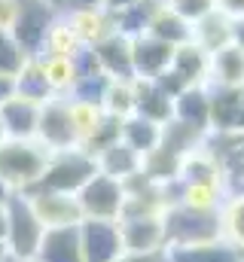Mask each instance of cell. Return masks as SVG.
<instances>
[{"mask_svg": "<svg viewBox=\"0 0 244 262\" xmlns=\"http://www.w3.org/2000/svg\"><path fill=\"white\" fill-rule=\"evenodd\" d=\"M52 149H46L37 137L31 140H3L0 143V183L9 192H28L46 171Z\"/></svg>", "mask_w": 244, "mask_h": 262, "instance_id": "1", "label": "cell"}, {"mask_svg": "<svg viewBox=\"0 0 244 262\" xmlns=\"http://www.w3.org/2000/svg\"><path fill=\"white\" fill-rule=\"evenodd\" d=\"M46 229L40 216L31 207L28 192H9L6 195V235H3V250L12 259H34L40 250Z\"/></svg>", "mask_w": 244, "mask_h": 262, "instance_id": "2", "label": "cell"}, {"mask_svg": "<svg viewBox=\"0 0 244 262\" xmlns=\"http://www.w3.org/2000/svg\"><path fill=\"white\" fill-rule=\"evenodd\" d=\"M95 174H98V162H95L92 152H86L83 146L58 149V152L49 156L46 171H43V177L37 180L34 189L61 192V195H76ZM28 192H31V189H28Z\"/></svg>", "mask_w": 244, "mask_h": 262, "instance_id": "3", "label": "cell"}, {"mask_svg": "<svg viewBox=\"0 0 244 262\" xmlns=\"http://www.w3.org/2000/svg\"><path fill=\"white\" fill-rule=\"evenodd\" d=\"M165 226V250L168 247H192L223 238L220 210H195L186 204H168L162 213Z\"/></svg>", "mask_w": 244, "mask_h": 262, "instance_id": "4", "label": "cell"}, {"mask_svg": "<svg viewBox=\"0 0 244 262\" xmlns=\"http://www.w3.org/2000/svg\"><path fill=\"white\" fill-rule=\"evenodd\" d=\"M58 15L61 12L46 0H18L12 25H9V34L15 37V43L22 46V52L28 58H40L43 55L46 37H49L52 25L58 21Z\"/></svg>", "mask_w": 244, "mask_h": 262, "instance_id": "5", "label": "cell"}, {"mask_svg": "<svg viewBox=\"0 0 244 262\" xmlns=\"http://www.w3.org/2000/svg\"><path fill=\"white\" fill-rule=\"evenodd\" d=\"M76 204L83 210V220H119L125 207V183L98 171L76 192Z\"/></svg>", "mask_w": 244, "mask_h": 262, "instance_id": "6", "label": "cell"}, {"mask_svg": "<svg viewBox=\"0 0 244 262\" xmlns=\"http://www.w3.org/2000/svg\"><path fill=\"white\" fill-rule=\"evenodd\" d=\"M37 140L58 152V149H73L79 146V134L73 125V110H70V98H49L46 104H40V122H37Z\"/></svg>", "mask_w": 244, "mask_h": 262, "instance_id": "7", "label": "cell"}, {"mask_svg": "<svg viewBox=\"0 0 244 262\" xmlns=\"http://www.w3.org/2000/svg\"><path fill=\"white\" fill-rule=\"evenodd\" d=\"M79 244L86 262H116L125 253L119 235V220H83Z\"/></svg>", "mask_w": 244, "mask_h": 262, "instance_id": "8", "label": "cell"}, {"mask_svg": "<svg viewBox=\"0 0 244 262\" xmlns=\"http://www.w3.org/2000/svg\"><path fill=\"white\" fill-rule=\"evenodd\" d=\"M31 207L40 216L43 229H64V226H79L83 223V210L76 204V195H61V192H43V189H31Z\"/></svg>", "mask_w": 244, "mask_h": 262, "instance_id": "9", "label": "cell"}, {"mask_svg": "<svg viewBox=\"0 0 244 262\" xmlns=\"http://www.w3.org/2000/svg\"><path fill=\"white\" fill-rule=\"evenodd\" d=\"M119 235H122V250H128V253L165 250L162 216H119Z\"/></svg>", "mask_w": 244, "mask_h": 262, "instance_id": "10", "label": "cell"}, {"mask_svg": "<svg viewBox=\"0 0 244 262\" xmlns=\"http://www.w3.org/2000/svg\"><path fill=\"white\" fill-rule=\"evenodd\" d=\"M174 58V46L144 34V37H134L131 40V70H134V79H156L162 76Z\"/></svg>", "mask_w": 244, "mask_h": 262, "instance_id": "11", "label": "cell"}, {"mask_svg": "<svg viewBox=\"0 0 244 262\" xmlns=\"http://www.w3.org/2000/svg\"><path fill=\"white\" fill-rule=\"evenodd\" d=\"M205 146L217 156L226 186L238 189L244 186V134H220V131H208Z\"/></svg>", "mask_w": 244, "mask_h": 262, "instance_id": "12", "label": "cell"}, {"mask_svg": "<svg viewBox=\"0 0 244 262\" xmlns=\"http://www.w3.org/2000/svg\"><path fill=\"white\" fill-rule=\"evenodd\" d=\"M211 131L244 134V85L211 89Z\"/></svg>", "mask_w": 244, "mask_h": 262, "instance_id": "13", "label": "cell"}, {"mask_svg": "<svg viewBox=\"0 0 244 262\" xmlns=\"http://www.w3.org/2000/svg\"><path fill=\"white\" fill-rule=\"evenodd\" d=\"M134 113L156 125H168L174 119V98L165 95L156 79H134Z\"/></svg>", "mask_w": 244, "mask_h": 262, "instance_id": "14", "label": "cell"}, {"mask_svg": "<svg viewBox=\"0 0 244 262\" xmlns=\"http://www.w3.org/2000/svg\"><path fill=\"white\" fill-rule=\"evenodd\" d=\"M98 67L110 76V79H134V70H131V40L122 37V34H110L104 37L101 43L92 46Z\"/></svg>", "mask_w": 244, "mask_h": 262, "instance_id": "15", "label": "cell"}, {"mask_svg": "<svg viewBox=\"0 0 244 262\" xmlns=\"http://www.w3.org/2000/svg\"><path fill=\"white\" fill-rule=\"evenodd\" d=\"M34 262H86L83 259V244H79V226L46 229Z\"/></svg>", "mask_w": 244, "mask_h": 262, "instance_id": "16", "label": "cell"}, {"mask_svg": "<svg viewBox=\"0 0 244 262\" xmlns=\"http://www.w3.org/2000/svg\"><path fill=\"white\" fill-rule=\"evenodd\" d=\"M0 122L6 128V137H12V140H31V137H37L40 104L12 95L6 104H0Z\"/></svg>", "mask_w": 244, "mask_h": 262, "instance_id": "17", "label": "cell"}, {"mask_svg": "<svg viewBox=\"0 0 244 262\" xmlns=\"http://www.w3.org/2000/svg\"><path fill=\"white\" fill-rule=\"evenodd\" d=\"M183 85H208V76H211V55L205 49H198L192 40L183 43L174 49V58H171V67H168Z\"/></svg>", "mask_w": 244, "mask_h": 262, "instance_id": "18", "label": "cell"}, {"mask_svg": "<svg viewBox=\"0 0 244 262\" xmlns=\"http://www.w3.org/2000/svg\"><path fill=\"white\" fill-rule=\"evenodd\" d=\"M177 180L180 183H220L226 186V177H223V168L217 162V156L201 143L198 149L186 152L180 159V168H177ZM229 189V186H226Z\"/></svg>", "mask_w": 244, "mask_h": 262, "instance_id": "19", "label": "cell"}, {"mask_svg": "<svg viewBox=\"0 0 244 262\" xmlns=\"http://www.w3.org/2000/svg\"><path fill=\"white\" fill-rule=\"evenodd\" d=\"M174 119L192 128L211 131V89L208 85H189L174 98Z\"/></svg>", "mask_w": 244, "mask_h": 262, "instance_id": "20", "label": "cell"}, {"mask_svg": "<svg viewBox=\"0 0 244 262\" xmlns=\"http://www.w3.org/2000/svg\"><path fill=\"white\" fill-rule=\"evenodd\" d=\"M244 85V52L238 46H223L211 55L208 89H241Z\"/></svg>", "mask_w": 244, "mask_h": 262, "instance_id": "21", "label": "cell"}, {"mask_svg": "<svg viewBox=\"0 0 244 262\" xmlns=\"http://www.w3.org/2000/svg\"><path fill=\"white\" fill-rule=\"evenodd\" d=\"M95 162H98L101 174H107L113 180H122V183L131 180L134 174H140V168H144V156H137L134 149H128L122 140L104 146L101 152H95Z\"/></svg>", "mask_w": 244, "mask_h": 262, "instance_id": "22", "label": "cell"}, {"mask_svg": "<svg viewBox=\"0 0 244 262\" xmlns=\"http://www.w3.org/2000/svg\"><path fill=\"white\" fill-rule=\"evenodd\" d=\"M165 253H168V262H244L241 250L223 238L208 244H192V247H168Z\"/></svg>", "mask_w": 244, "mask_h": 262, "instance_id": "23", "label": "cell"}, {"mask_svg": "<svg viewBox=\"0 0 244 262\" xmlns=\"http://www.w3.org/2000/svg\"><path fill=\"white\" fill-rule=\"evenodd\" d=\"M12 95H18L25 101H34V104H46L49 98H55L40 58H28L22 64V70L12 76Z\"/></svg>", "mask_w": 244, "mask_h": 262, "instance_id": "24", "label": "cell"}, {"mask_svg": "<svg viewBox=\"0 0 244 262\" xmlns=\"http://www.w3.org/2000/svg\"><path fill=\"white\" fill-rule=\"evenodd\" d=\"M119 140L128 149H134L137 156H150L162 143V125H156V122L131 113V116H125L119 122Z\"/></svg>", "mask_w": 244, "mask_h": 262, "instance_id": "25", "label": "cell"}, {"mask_svg": "<svg viewBox=\"0 0 244 262\" xmlns=\"http://www.w3.org/2000/svg\"><path fill=\"white\" fill-rule=\"evenodd\" d=\"M147 34L177 49V46H183V43L192 40V25L183 21L177 12H171V9L165 6V0H162V6L153 12V18H150V25H147Z\"/></svg>", "mask_w": 244, "mask_h": 262, "instance_id": "26", "label": "cell"}, {"mask_svg": "<svg viewBox=\"0 0 244 262\" xmlns=\"http://www.w3.org/2000/svg\"><path fill=\"white\" fill-rule=\"evenodd\" d=\"M220 232L223 241H229L244 253V186L226 189V198L220 204Z\"/></svg>", "mask_w": 244, "mask_h": 262, "instance_id": "27", "label": "cell"}, {"mask_svg": "<svg viewBox=\"0 0 244 262\" xmlns=\"http://www.w3.org/2000/svg\"><path fill=\"white\" fill-rule=\"evenodd\" d=\"M73 37L79 40V46H95L104 37L113 34V15L107 9H95V12H79V15H64Z\"/></svg>", "mask_w": 244, "mask_h": 262, "instance_id": "28", "label": "cell"}, {"mask_svg": "<svg viewBox=\"0 0 244 262\" xmlns=\"http://www.w3.org/2000/svg\"><path fill=\"white\" fill-rule=\"evenodd\" d=\"M229 28H232V18H226L223 12L214 9L192 25V43L198 49H205L208 55H214L217 49L229 46Z\"/></svg>", "mask_w": 244, "mask_h": 262, "instance_id": "29", "label": "cell"}, {"mask_svg": "<svg viewBox=\"0 0 244 262\" xmlns=\"http://www.w3.org/2000/svg\"><path fill=\"white\" fill-rule=\"evenodd\" d=\"M162 6V0H137L131 6H125L119 12H110L113 15V31L134 40V37H144L147 34V25L153 18V12Z\"/></svg>", "mask_w": 244, "mask_h": 262, "instance_id": "30", "label": "cell"}, {"mask_svg": "<svg viewBox=\"0 0 244 262\" xmlns=\"http://www.w3.org/2000/svg\"><path fill=\"white\" fill-rule=\"evenodd\" d=\"M101 110L107 116H116V119L131 116L134 113V79H110L104 101H101Z\"/></svg>", "mask_w": 244, "mask_h": 262, "instance_id": "31", "label": "cell"}, {"mask_svg": "<svg viewBox=\"0 0 244 262\" xmlns=\"http://www.w3.org/2000/svg\"><path fill=\"white\" fill-rule=\"evenodd\" d=\"M40 61H43V70H46V79H49L52 95L67 98L70 89H73V82H76V73H73L70 58H40Z\"/></svg>", "mask_w": 244, "mask_h": 262, "instance_id": "32", "label": "cell"}, {"mask_svg": "<svg viewBox=\"0 0 244 262\" xmlns=\"http://www.w3.org/2000/svg\"><path fill=\"white\" fill-rule=\"evenodd\" d=\"M25 61H28V55L22 52V46L15 43L9 28H0V73L3 76H15Z\"/></svg>", "mask_w": 244, "mask_h": 262, "instance_id": "33", "label": "cell"}, {"mask_svg": "<svg viewBox=\"0 0 244 262\" xmlns=\"http://www.w3.org/2000/svg\"><path fill=\"white\" fill-rule=\"evenodd\" d=\"M165 6H168L171 12H177L183 21L195 25L198 18H205L208 12L217 9V0H165Z\"/></svg>", "mask_w": 244, "mask_h": 262, "instance_id": "34", "label": "cell"}, {"mask_svg": "<svg viewBox=\"0 0 244 262\" xmlns=\"http://www.w3.org/2000/svg\"><path fill=\"white\" fill-rule=\"evenodd\" d=\"M104 9V0H61V15H79V12H95Z\"/></svg>", "mask_w": 244, "mask_h": 262, "instance_id": "35", "label": "cell"}, {"mask_svg": "<svg viewBox=\"0 0 244 262\" xmlns=\"http://www.w3.org/2000/svg\"><path fill=\"white\" fill-rule=\"evenodd\" d=\"M116 262H168V253L165 250H153V253H122Z\"/></svg>", "mask_w": 244, "mask_h": 262, "instance_id": "36", "label": "cell"}, {"mask_svg": "<svg viewBox=\"0 0 244 262\" xmlns=\"http://www.w3.org/2000/svg\"><path fill=\"white\" fill-rule=\"evenodd\" d=\"M217 12L226 18H244V0H217Z\"/></svg>", "mask_w": 244, "mask_h": 262, "instance_id": "37", "label": "cell"}, {"mask_svg": "<svg viewBox=\"0 0 244 262\" xmlns=\"http://www.w3.org/2000/svg\"><path fill=\"white\" fill-rule=\"evenodd\" d=\"M229 43L238 46L244 52V18H232V28H229Z\"/></svg>", "mask_w": 244, "mask_h": 262, "instance_id": "38", "label": "cell"}, {"mask_svg": "<svg viewBox=\"0 0 244 262\" xmlns=\"http://www.w3.org/2000/svg\"><path fill=\"white\" fill-rule=\"evenodd\" d=\"M15 6H18V0H0V28H9L12 25Z\"/></svg>", "mask_w": 244, "mask_h": 262, "instance_id": "39", "label": "cell"}, {"mask_svg": "<svg viewBox=\"0 0 244 262\" xmlns=\"http://www.w3.org/2000/svg\"><path fill=\"white\" fill-rule=\"evenodd\" d=\"M9 98H12V76L0 73V104H6Z\"/></svg>", "mask_w": 244, "mask_h": 262, "instance_id": "40", "label": "cell"}, {"mask_svg": "<svg viewBox=\"0 0 244 262\" xmlns=\"http://www.w3.org/2000/svg\"><path fill=\"white\" fill-rule=\"evenodd\" d=\"M131 3H137V0H104V9L107 12H119V9L131 6Z\"/></svg>", "mask_w": 244, "mask_h": 262, "instance_id": "41", "label": "cell"}, {"mask_svg": "<svg viewBox=\"0 0 244 262\" xmlns=\"http://www.w3.org/2000/svg\"><path fill=\"white\" fill-rule=\"evenodd\" d=\"M3 235H6V198L0 201V244H3Z\"/></svg>", "mask_w": 244, "mask_h": 262, "instance_id": "42", "label": "cell"}, {"mask_svg": "<svg viewBox=\"0 0 244 262\" xmlns=\"http://www.w3.org/2000/svg\"><path fill=\"white\" fill-rule=\"evenodd\" d=\"M3 140H9V137H6V128H3V122H0V143H3Z\"/></svg>", "mask_w": 244, "mask_h": 262, "instance_id": "43", "label": "cell"}, {"mask_svg": "<svg viewBox=\"0 0 244 262\" xmlns=\"http://www.w3.org/2000/svg\"><path fill=\"white\" fill-rule=\"evenodd\" d=\"M9 195V189H6V186H3V183H0V201H3V198Z\"/></svg>", "mask_w": 244, "mask_h": 262, "instance_id": "44", "label": "cell"}, {"mask_svg": "<svg viewBox=\"0 0 244 262\" xmlns=\"http://www.w3.org/2000/svg\"><path fill=\"white\" fill-rule=\"evenodd\" d=\"M3 262H34V259H12V256H3Z\"/></svg>", "mask_w": 244, "mask_h": 262, "instance_id": "45", "label": "cell"}, {"mask_svg": "<svg viewBox=\"0 0 244 262\" xmlns=\"http://www.w3.org/2000/svg\"><path fill=\"white\" fill-rule=\"evenodd\" d=\"M46 3H52V6H55V9H58V6H61V0H46Z\"/></svg>", "mask_w": 244, "mask_h": 262, "instance_id": "46", "label": "cell"}, {"mask_svg": "<svg viewBox=\"0 0 244 262\" xmlns=\"http://www.w3.org/2000/svg\"><path fill=\"white\" fill-rule=\"evenodd\" d=\"M3 256H6V250H3V244H0V262H3Z\"/></svg>", "mask_w": 244, "mask_h": 262, "instance_id": "47", "label": "cell"}]
</instances>
